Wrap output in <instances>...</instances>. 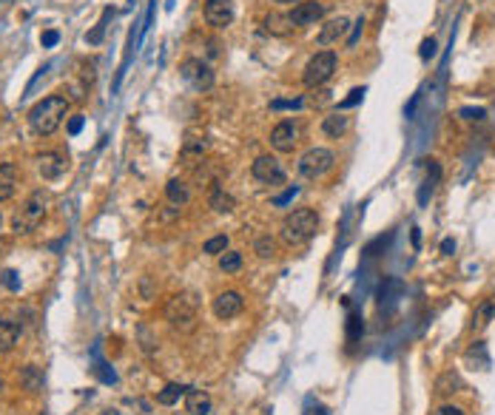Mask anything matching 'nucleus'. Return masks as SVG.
<instances>
[{
	"label": "nucleus",
	"mask_w": 495,
	"mask_h": 415,
	"mask_svg": "<svg viewBox=\"0 0 495 415\" xmlns=\"http://www.w3.org/2000/svg\"><path fill=\"white\" fill-rule=\"evenodd\" d=\"M68 108H72V103H68V97H60V94H52V97H46L40 100L32 111H29V125L35 134L40 136H52L63 120L68 117Z\"/></svg>",
	"instance_id": "nucleus-1"
},
{
	"label": "nucleus",
	"mask_w": 495,
	"mask_h": 415,
	"mask_svg": "<svg viewBox=\"0 0 495 415\" xmlns=\"http://www.w3.org/2000/svg\"><path fill=\"white\" fill-rule=\"evenodd\" d=\"M319 230V214L313 208H296L285 219H282V239L288 245H304L316 236Z\"/></svg>",
	"instance_id": "nucleus-2"
},
{
	"label": "nucleus",
	"mask_w": 495,
	"mask_h": 415,
	"mask_svg": "<svg viewBox=\"0 0 495 415\" xmlns=\"http://www.w3.org/2000/svg\"><path fill=\"white\" fill-rule=\"evenodd\" d=\"M43 219H46V196L40 191H35L12 216V230L14 234H32V230L40 227Z\"/></svg>",
	"instance_id": "nucleus-3"
},
{
	"label": "nucleus",
	"mask_w": 495,
	"mask_h": 415,
	"mask_svg": "<svg viewBox=\"0 0 495 415\" xmlns=\"http://www.w3.org/2000/svg\"><path fill=\"white\" fill-rule=\"evenodd\" d=\"M165 321L179 330V333H191L197 327V307L188 296H171L165 302Z\"/></svg>",
	"instance_id": "nucleus-4"
},
{
	"label": "nucleus",
	"mask_w": 495,
	"mask_h": 415,
	"mask_svg": "<svg viewBox=\"0 0 495 415\" xmlns=\"http://www.w3.org/2000/svg\"><path fill=\"white\" fill-rule=\"evenodd\" d=\"M336 63H339V60H336V52H330V49L316 52V54L308 60V65H304L302 83L308 85V88H319V85H324L330 77H333Z\"/></svg>",
	"instance_id": "nucleus-5"
},
{
	"label": "nucleus",
	"mask_w": 495,
	"mask_h": 415,
	"mask_svg": "<svg viewBox=\"0 0 495 415\" xmlns=\"http://www.w3.org/2000/svg\"><path fill=\"white\" fill-rule=\"evenodd\" d=\"M336 165V154L330 148H311L299 156V174L304 179H319Z\"/></svg>",
	"instance_id": "nucleus-6"
},
{
	"label": "nucleus",
	"mask_w": 495,
	"mask_h": 415,
	"mask_svg": "<svg viewBox=\"0 0 495 415\" xmlns=\"http://www.w3.org/2000/svg\"><path fill=\"white\" fill-rule=\"evenodd\" d=\"M179 74H182V80L188 85L197 88V91H211V88H214V72H211V65L205 60H200V57L182 60Z\"/></svg>",
	"instance_id": "nucleus-7"
},
{
	"label": "nucleus",
	"mask_w": 495,
	"mask_h": 415,
	"mask_svg": "<svg viewBox=\"0 0 495 415\" xmlns=\"http://www.w3.org/2000/svg\"><path fill=\"white\" fill-rule=\"evenodd\" d=\"M302 140V125L293 123V120H282L273 125L271 131V145L279 151V154H291Z\"/></svg>",
	"instance_id": "nucleus-8"
},
{
	"label": "nucleus",
	"mask_w": 495,
	"mask_h": 415,
	"mask_svg": "<svg viewBox=\"0 0 495 415\" xmlns=\"http://www.w3.org/2000/svg\"><path fill=\"white\" fill-rule=\"evenodd\" d=\"M251 174H253V179L265 182V185H282V182H285V168H282V163L271 154L256 156L251 165Z\"/></svg>",
	"instance_id": "nucleus-9"
},
{
	"label": "nucleus",
	"mask_w": 495,
	"mask_h": 415,
	"mask_svg": "<svg viewBox=\"0 0 495 415\" xmlns=\"http://www.w3.org/2000/svg\"><path fill=\"white\" fill-rule=\"evenodd\" d=\"M214 316L220 321H228V318H237L242 310H245V298L240 290H222L217 298H214Z\"/></svg>",
	"instance_id": "nucleus-10"
},
{
	"label": "nucleus",
	"mask_w": 495,
	"mask_h": 415,
	"mask_svg": "<svg viewBox=\"0 0 495 415\" xmlns=\"http://www.w3.org/2000/svg\"><path fill=\"white\" fill-rule=\"evenodd\" d=\"M324 3H319V0H299V3L288 12L291 20H293V26H313V23H319L324 17Z\"/></svg>",
	"instance_id": "nucleus-11"
},
{
	"label": "nucleus",
	"mask_w": 495,
	"mask_h": 415,
	"mask_svg": "<svg viewBox=\"0 0 495 415\" xmlns=\"http://www.w3.org/2000/svg\"><path fill=\"white\" fill-rule=\"evenodd\" d=\"M68 168V156L60 151H46L37 156V171L43 179H60Z\"/></svg>",
	"instance_id": "nucleus-12"
},
{
	"label": "nucleus",
	"mask_w": 495,
	"mask_h": 415,
	"mask_svg": "<svg viewBox=\"0 0 495 415\" xmlns=\"http://www.w3.org/2000/svg\"><path fill=\"white\" fill-rule=\"evenodd\" d=\"M205 20H208V26H214V29L231 26L233 3L231 0H205Z\"/></svg>",
	"instance_id": "nucleus-13"
},
{
	"label": "nucleus",
	"mask_w": 495,
	"mask_h": 415,
	"mask_svg": "<svg viewBox=\"0 0 495 415\" xmlns=\"http://www.w3.org/2000/svg\"><path fill=\"white\" fill-rule=\"evenodd\" d=\"M347 29H350V20L347 17H333V20H327L324 26H322L316 43L319 45H333V43H339V37L347 34Z\"/></svg>",
	"instance_id": "nucleus-14"
},
{
	"label": "nucleus",
	"mask_w": 495,
	"mask_h": 415,
	"mask_svg": "<svg viewBox=\"0 0 495 415\" xmlns=\"http://www.w3.org/2000/svg\"><path fill=\"white\" fill-rule=\"evenodd\" d=\"M347 131H350V117L344 111H333L322 120V134L330 136V140H339V136H344Z\"/></svg>",
	"instance_id": "nucleus-15"
},
{
	"label": "nucleus",
	"mask_w": 495,
	"mask_h": 415,
	"mask_svg": "<svg viewBox=\"0 0 495 415\" xmlns=\"http://www.w3.org/2000/svg\"><path fill=\"white\" fill-rule=\"evenodd\" d=\"M262 29L268 32V34H273V37H288L296 26H293V20H291V14H282V12H271L265 20H262Z\"/></svg>",
	"instance_id": "nucleus-16"
},
{
	"label": "nucleus",
	"mask_w": 495,
	"mask_h": 415,
	"mask_svg": "<svg viewBox=\"0 0 495 415\" xmlns=\"http://www.w3.org/2000/svg\"><path fill=\"white\" fill-rule=\"evenodd\" d=\"M17 179H20L17 165H12V163H3V165H0V202H6V199L14 196V191H17Z\"/></svg>",
	"instance_id": "nucleus-17"
},
{
	"label": "nucleus",
	"mask_w": 495,
	"mask_h": 415,
	"mask_svg": "<svg viewBox=\"0 0 495 415\" xmlns=\"http://www.w3.org/2000/svg\"><path fill=\"white\" fill-rule=\"evenodd\" d=\"M211 396L202 393V389H188L185 393V409L188 415H211Z\"/></svg>",
	"instance_id": "nucleus-18"
},
{
	"label": "nucleus",
	"mask_w": 495,
	"mask_h": 415,
	"mask_svg": "<svg viewBox=\"0 0 495 415\" xmlns=\"http://www.w3.org/2000/svg\"><path fill=\"white\" fill-rule=\"evenodd\" d=\"M165 196H168L171 205L182 208V205L191 202V188H188L185 179H177V176H174V179H168V185H165Z\"/></svg>",
	"instance_id": "nucleus-19"
},
{
	"label": "nucleus",
	"mask_w": 495,
	"mask_h": 415,
	"mask_svg": "<svg viewBox=\"0 0 495 415\" xmlns=\"http://www.w3.org/2000/svg\"><path fill=\"white\" fill-rule=\"evenodd\" d=\"M208 205L214 208L217 214H233V211H237V199H233V196H231L225 188H220V185H214V188H211Z\"/></svg>",
	"instance_id": "nucleus-20"
},
{
	"label": "nucleus",
	"mask_w": 495,
	"mask_h": 415,
	"mask_svg": "<svg viewBox=\"0 0 495 415\" xmlns=\"http://www.w3.org/2000/svg\"><path fill=\"white\" fill-rule=\"evenodd\" d=\"M20 338V325L12 318H0V353H9Z\"/></svg>",
	"instance_id": "nucleus-21"
},
{
	"label": "nucleus",
	"mask_w": 495,
	"mask_h": 415,
	"mask_svg": "<svg viewBox=\"0 0 495 415\" xmlns=\"http://www.w3.org/2000/svg\"><path fill=\"white\" fill-rule=\"evenodd\" d=\"M185 393H188V389H185V387H179V384H165V387L159 389L157 401H159L162 407H174V404H177V401H179Z\"/></svg>",
	"instance_id": "nucleus-22"
},
{
	"label": "nucleus",
	"mask_w": 495,
	"mask_h": 415,
	"mask_svg": "<svg viewBox=\"0 0 495 415\" xmlns=\"http://www.w3.org/2000/svg\"><path fill=\"white\" fill-rule=\"evenodd\" d=\"M20 384L29 389V393H35V389H40V384H43V376H40V370L35 364H29V367H23L20 370Z\"/></svg>",
	"instance_id": "nucleus-23"
},
{
	"label": "nucleus",
	"mask_w": 495,
	"mask_h": 415,
	"mask_svg": "<svg viewBox=\"0 0 495 415\" xmlns=\"http://www.w3.org/2000/svg\"><path fill=\"white\" fill-rule=\"evenodd\" d=\"M242 267V253L240 250H225L220 256V270L222 273H237Z\"/></svg>",
	"instance_id": "nucleus-24"
},
{
	"label": "nucleus",
	"mask_w": 495,
	"mask_h": 415,
	"mask_svg": "<svg viewBox=\"0 0 495 415\" xmlns=\"http://www.w3.org/2000/svg\"><path fill=\"white\" fill-rule=\"evenodd\" d=\"M253 250H256V256H259V259H271L273 253H276V242H273V236H271V234L256 236V242H253Z\"/></svg>",
	"instance_id": "nucleus-25"
},
{
	"label": "nucleus",
	"mask_w": 495,
	"mask_h": 415,
	"mask_svg": "<svg viewBox=\"0 0 495 415\" xmlns=\"http://www.w3.org/2000/svg\"><path fill=\"white\" fill-rule=\"evenodd\" d=\"M225 250H228V236H225V234L211 236V239L202 245V253H208V256H222Z\"/></svg>",
	"instance_id": "nucleus-26"
},
{
	"label": "nucleus",
	"mask_w": 495,
	"mask_h": 415,
	"mask_svg": "<svg viewBox=\"0 0 495 415\" xmlns=\"http://www.w3.org/2000/svg\"><path fill=\"white\" fill-rule=\"evenodd\" d=\"M458 387H461V378L456 376V373H444L441 378H438V384H436V389L441 396H450V393H458Z\"/></svg>",
	"instance_id": "nucleus-27"
},
{
	"label": "nucleus",
	"mask_w": 495,
	"mask_h": 415,
	"mask_svg": "<svg viewBox=\"0 0 495 415\" xmlns=\"http://www.w3.org/2000/svg\"><path fill=\"white\" fill-rule=\"evenodd\" d=\"M362 333H365L362 318H359L356 313H350V318H347V338H350V341H359V338H362Z\"/></svg>",
	"instance_id": "nucleus-28"
},
{
	"label": "nucleus",
	"mask_w": 495,
	"mask_h": 415,
	"mask_svg": "<svg viewBox=\"0 0 495 415\" xmlns=\"http://www.w3.org/2000/svg\"><path fill=\"white\" fill-rule=\"evenodd\" d=\"M362 100H365V88H353L344 100H339V108H336V111H347V108H353V105H359Z\"/></svg>",
	"instance_id": "nucleus-29"
},
{
	"label": "nucleus",
	"mask_w": 495,
	"mask_h": 415,
	"mask_svg": "<svg viewBox=\"0 0 495 415\" xmlns=\"http://www.w3.org/2000/svg\"><path fill=\"white\" fill-rule=\"evenodd\" d=\"M108 14H111V12H106V14H103V20H100V23H97V26H94V29H91V32L86 34V40H88L91 45H97V43H103V34H106V20H108Z\"/></svg>",
	"instance_id": "nucleus-30"
},
{
	"label": "nucleus",
	"mask_w": 495,
	"mask_h": 415,
	"mask_svg": "<svg viewBox=\"0 0 495 415\" xmlns=\"http://www.w3.org/2000/svg\"><path fill=\"white\" fill-rule=\"evenodd\" d=\"M492 313H495V305H492V302H484V305L478 307V313H476V325H478V327H484L487 321H489V316H492Z\"/></svg>",
	"instance_id": "nucleus-31"
},
{
	"label": "nucleus",
	"mask_w": 495,
	"mask_h": 415,
	"mask_svg": "<svg viewBox=\"0 0 495 415\" xmlns=\"http://www.w3.org/2000/svg\"><path fill=\"white\" fill-rule=\"evenodd\" d=\"M458 117H461V120H469V123H478V120L487 117V111H484V108H461Z\"/></svg>",
	"instance_id": "nucleus-32"
},
{
	"label": "nucleus",
	"mask_w": 495,
	"mask_h": 415,
	"mask_svg": "<svg viewBox=\"0 0 495 415\" xmlns=\"http://www.w3.org/2000/svg\"><path fill=\"white\" fill-rule=\"evenodd\" d=\"M436 54V40L433 37H427V40H421V49H418V57L421 60H430Z\"/></svg>",
	"instance_id": "nucleus-33"
},
{
	"label": "nucleus",
	"mask_w": 495,
	"mask_h": 415,
	"mask_svg": "<svg viewBox=\"0 0 495 415\" xmlns=\"http://www.w3.org/2000/svg\"><path fill=\"white\" fill-rule=\"evenodd\" d=\"M139 336H143V350H146V353H151V350H154V344H157V338H151V330H148V325H143V327H139Z\"/></svg>",
	"instance_id": "nucleus-34"
},
{
	"label": "nucleus",
	"mask_w": 495,
	"mask_h": 415,
	"mask_svg": "<svg viewBox=\"0 0 495 415\" xmlns=\"http://www.w3.org/2000/svg\"><path fill=\"white\" fill-rule=\"evenodd\" d=\"M83 123H86V120H83V114H75V117H68V125H66L68 134H72V136L80 134V131H83Z\"/></svg>",
	"instance_id": "nucleus-35"
},
{
	"label": "nucleus",
	"mask_w": 495,
	"mask_h": 415,
	"mask_svg": "<svg viewBox=\"0 0 495 415\" xmlns=\"http://www.w3.org/2000/svg\"><path fill=\"white\" fill-rule=\"evenodd\" d=\"M57 40H60V34H57L55 29H49V32H43V37H40V43L46 45V49H52V45H57Z\"/></svg>",
	"instance_id": "nucleus-36"
},
{
	"label": "nucleus",
	"mask_w": 495,
	"mask_h": 415,
	"mask_svg": "<svg viewBox=\"0 0 495 415\" xmlns=\"http://www.w3.org/2000/svg\"><path fill=\"white\" fill-rule=\"evenodd\" d=\"M271 108L273 111H279V108H302V100H273Z\"/></svg>",
	"instance_id": "nucleus-37"
},
{
	"label": "nucleus",
	"mask_w": 495,
	"mask_h": 415,
	"mask_svg": "<svg viewBox=\"0 0 495 415\" xmlns=\"http://www.w3.org/2000/svg\"><path fill=\"white\" fill-rule=\"evenodd\" d=\"M3 285H6V287H12V290H17V287H20L17 273H14V270H6V273H3Z\"/></svg>",
	"instance_id": "nucleus-38"
},
{
	"label": "nucleus",
	"mask_w": 495,
	"mask_h": 415,
	"mask_svg": "<svg viewBox=\"0 0 495 415\" xmlns=\"http://www.w3.org/2000/svg\"><path fill=\"white\" fill-rule=\"evenodd\" d=\"M362 29H365V17H359V20H356V26H353V34H350V40H347L350 45H356V40H359Z\"/></svg>",
	"instance_id": "nucleus-39"
},
{
	"label": "nucleus",
	"mask_w": 495,
	"mask_h": 415,
	"mask_svg": "<svg viewBox=\"0 0 495 415\" xmlns=\"http://www.w3.org/2000/svg\"><path fill=\"white\" fill-rule=\"evenodd\" d=\"M296 194H299V188H296V185H291V188H288L285 194H282V196H276L273 202H276V205H285V202H288V199H293Z\"/></svg>",
	"instance_id": "nucleus-40"
},
{
	"label": "nucleus",
	"mask_w": 495,
	"mask_h": 415,
	"mask_svg": "<svg viewBox=\"0 0 495 415\" xmlns=\"http://www.w3.org/2000/svg\"><path fill=\"white\" fill-rule=\"evenodd\" d=\"M453 250H456V242H453V239H444V242H441V253H444V256H453Z\"/></svg>",
	"instance_id": "nucleus-41"
},
{
	"label": "nucleus",
	"mask_w": 495,
	"mask_h": 415,
	"mask_svg": "<svg viewBox=\"0 0 495 415\" xmlns=\"http://www.w3.org/2000/svg\"><path fill=\"white\" fill-rule=\"evenodd\" d=\"M436 415H464V409H458V407H450V404H447V407H441Z\"/></svg>",
	"instance_id": "nucleus-42"
},
{
	"label": "nucleus",
	"mask_w": 495,
	"mask_h": 415,
	"mask_svg": "<svg viewBox=\"0 0 495 415\" xmlns=\"http://www.w3.org/2000/svg\"><path fill=\"white\" fill-rule=\"evenodd\" d=\"M143 296L151 298V282H148V279H143Z\"/></svg>",
	"instance_id": "nucleus-43"
},
{
	"label": "nucleus",
	"mask_w": 495,
	"mask_h": 415,
	"mask_svg": "<svg viewBox=\"0 0 495 415\" xmlns=\"http://www.w3.org/2000/svg\"><path fill=\"white\" fill-rule=\"evenodd\" d=\"M418 242H421V236H418V227H413V247H418Z\"/></svg>",
	"instance_id": "nucleus-44"
},
{
	"label": "nucleus",
	"mask_w": 495,
	"mask_h": 415,
	"mask_svg": "<svg viewBox=\"0 0 495 415\" xmlns=\"http://www.w3.org/2000/svg\"><path fill=\"white\" fill-rule=\"evenodd\" d=\"M276 3H299V0H276Z\"/></svg>",
	"instance_id": "nucleus-45"
},
{
	"label": "nucleus",
	"mask_w": 495,
	"mask_h": 415,
	"mask_svg": "<svg viewBox=\"0 0 495 415\" xmlns=\"http://www.w3.org/2000/svg\"><path fill=\"white\" fill-rule=\"evenodd\" d=\"M0 393H3V378H0Z\"/></svg>",
	"instance_id": "nucleus-46"
},
{
	"label": "nucleus",
	"mask_w": 495,
	"mask_h": 415,
	"mask_svg": "<svg viewBox=\"0 0 495 415\" xmlns=\"http://www.w3.org/2000/svg\"><path fill=\"white\" fill-rule=\"evenodd\" d=\"M0 222H3V216H0Z\"/></svg>",
	"instance_id": "nucleus-47"
}]
</instances>
